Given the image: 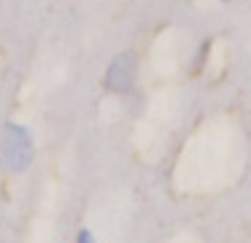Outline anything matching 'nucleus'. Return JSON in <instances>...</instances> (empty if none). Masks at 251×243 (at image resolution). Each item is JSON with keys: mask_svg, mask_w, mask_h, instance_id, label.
Instances as JSON below:
<instances>
[{"mask_svg": "<svg viewBox=\"0 0 251 243\" xmlns=\"http://www.w3.org/2000/svg\"><path fill=\"white\" fill-rule=\"evenodd\" d=\"M138 76L135 54H119L111 59L108 70H105V86L111 92H130Z\"/></svg>", "mask_w": 251, "mask_h": 243, "instance_id": "f03ea898", "label": "nucleus"}, {"mask_svg": "<svg viewBox=\"0 0 251 243\" xmlns=\"http://www.w3.org/2000/svg\"><path fill=\"white\" fill-rule=\"evenodd\" d=\"M78 243H95L92 232H89V230H81V232H78Z\"/></svg>", "mask_w": 251, "mask_h": 243, "instance_id": "7ed1b4c3", "label": "nucleus"}, {"mask_svg": "<svg viewBox=\"0 0 251 243\" xmlns=\"http://www.w3.org/2000/svg\"><path fill=\"white\" fill-rule=\"evenodd\" d=\"M0 162L11 173H25L33 162V138L19 124H6L0 133Z\"/></svg>", "mask_w": 251, "mask_h": 243, "instance_id": "f257e3e1", "label": "nucleus"}]
</instances>
